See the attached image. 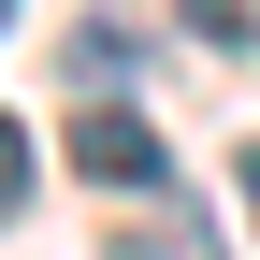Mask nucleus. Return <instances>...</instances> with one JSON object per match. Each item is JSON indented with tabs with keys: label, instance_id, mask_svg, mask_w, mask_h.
Here are the masks:
<instances>
[{
	"label": "nucleus",
	"instance_id": "nucleus-1",
	"mask_svg": "<svg viewBox=\"0 0 260 260\" xmlns=\"http://www.w3.org/2000/svg\"><path fill=\"white\" fill-rule=\"evenodd\" d=\"M73 174H87V188H130V203H159V188H174V145H159L145 102H73Z\"/></svg>",
	"mask_w": 260,
	"mask_h": 260
},
{
	"label": "nucleus",
	"instance_id": "nucleus-2",
	"mask_svg": "<svg viewBox=\"0 0 260 260\" xmlns=\"http://www.w3.org/2000/svg\"><path fill=\"white\" fill-rule=\"evenodd\" d=\"M102 260H232V232H217L203 203H174V188H159L145 217H116V232H102Z\"/></svg>",
	"mask_w": 260,
	"mask_h": 260
},
{
	"label": "nucleus",
	"instance_id": "nucleus-3",
	"mask_svg": "<svg viewBox=\"0 0 260 260\" xmlns=\"http://www.w3.org/2000/svg\"><path fill=\"white\" fill-rule=\"evenodd\" d=\"M29 174H44V159H29V130L0 116V217H29Z\"/></svg>",
	"mask_w": 260,
	"mask_h": 260
},
{
	"label": "nucleus",
	"instance_id": "nucleus-4",
	"mask_svg": "<svg viewBox=\"0 0 260 260\" xmlns=\"http://www.w3.org/2000/svg\"><path fill=\"white\" fill-rule=\"evenodd\" d=\"M188 29L203 44H260V0H188Z\"/></svg>",
	"mask_w": 260,
	"mask_h": 260
},
{
	"label": "nucleus",
	"instance_id": "nucleus-5",
	"mask_svg": "<svg viewBox=\"0 0 260 260\" xmlns=\"http://www.w3.org/2000/svg\"><path fill=\"white\" fill-rule=\"evenodd\" d=\"M232 188H246V217H260V145H246V159H232Z\"/></svg>",
	"mask_w": 260,
	"mask_h": 260
},
{
	"label": "nucleus",
	"instance_id": "nucleus-6",
	"mask_svg": "<svg viewBox=\"0 0 260 260\" xmlns=\"http://www.w3.org/2000/svg\"><path fill=\"white\" fill-rule=\"evenodd\" d=\"M0 29H15V0H0Z\"/></svg>",
	"mask_w": 260,
	"mask_h": 260
}]
</instances>
